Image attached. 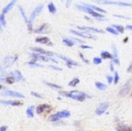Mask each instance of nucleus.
Masks as SVG:
<instances>
[{"label":"nucleus","instance_id":"obj_1","mask_svg":"<svg viewBox=\"0 0 132 131\" xmlns=\"http://www.w3.org/2000/svg\"><path fill=\"white\" fill-rule=\"evenodd\" d=\"M60 94L62 96H64L66 97H69L71 98L73 100H77V101H84L87 98H90V97L83 92H80L77 90H73V91H70V92H64V91H61L60 92Z\"/></svg>","mask_w":132,"mask_h":131},{"label":"nucleus","instance_id":"obj_2","mask_svg":"<svg viewBox=\"0 0 132 131\" xmlns=\"http://www.w3.org/2000/svg\"><path fill=\"white\" fill-rule=\"evenodd\" d=\"M76 7H77V9H79L80 11H83V12H85L90 14V15L95 17L96 19H97V18H104V15L101 13L94 10L93 8H91L84 5V4H82V5H77Z\"/></svg>","mask_w":132,"mask_h":131},{"label":"nucleus","instance_id":"obj_3","mask_svg":"<svg viewBox=\"0 0 132 131\" xmlns=\"http://www.w3.org/2000/svg\"><path fill=\"white\" fill-rule=\"evenodd\" d=\"M94 2L101 4V5H118L121 7H131L132 3H128V2H125L121 1H111V0H93Z\"/></svg>","mask_w":132,"mask_h":131},{"label":"nucleus","instance_id":"obj_4","mask_svg":"<svg viewBox=\"0 0 132 131\" xmlns=\"http://www.w3.org/2000/svg\"><path fill=\"white\" fill-rule=\"evenodd\" d=\"M43 8V5H39L36 6V7L35 8V9L32 11V12L31 13L30 17H29V22H28V23H27L29 30H32V22H33L34 19H35V18L36 17V15H38L42 12Z\"/></svg>","mask_w":132,"mask_h":131},{"label":"nucleus","instance_id":"obj_5","mask_svg":"<svg viewBox=\"0 0 132 131\" xmlns=\"http://www.w3.org/2000/svg\"><path fill=\"white\" fill-rule=\"evenodd\" d=\"M70 117V113L69 111L63 110V111H60L55 114L50 115L49 117V120L51 122H55V121H57L58 120H60V118H67Z\"/></svg>","mask_w":132,"mask_h":131},{"label":"nucleus","instance_id":"obj_6","mask_svg":"<svg viewBox=\"0 0 132 131\" xmlns=\"http://www.w3.org/2000/svg\"><path fill=\"white\" fill-rule=\"evenodd\" d=\"M132 87V79H129L126 83L122 86L121 90L119 92V95L121 97H125L128 94L129 91L131 90Z\"/></svg>","mask_w":132,"mask_h":131},{"label":"nucleus","instance_id":"obj_7","mask_svg":"<svg viewBox=\"0 0 132 131\" xmlns=\"http://www.w3.org/2000/svg\"><path fill=\"white\" fill-rule=\"evenodd\" d=\"M71 33H73V35L75 36H80L82 38H87V39H96L95 36H94L93 35H91L90 33L86 32V31H77V30H74V29H71L70 30Z\"/></svg>","mask_w":132,"mask_h":131},{"label":"nucleus","instance_id":"obj_8","mask_svg":"<svg viewBox=\"0 0 132 131\" xmlns=\"http://www.w3.org/2000/svg\"><path fill=\"white\" fill-rule=\"evenodd\" d=\"M17 59H18V56H8L5 57L4 59H3V66H4L5 68L9 67V66H12Z\"/></svg>","mask_w":132,"mask_h":131},{"label":"nucleus","instance_id":"obj_9","mask_svg":"<svg viewBox=\"0 0 132 131\" xmlns=\"http://www.w3.org/2000/svg\"><path fill=\"white\" fill-rule=\"evenodd\" d=\"M30 56L33 59V60H36V61H38V60L39 61H43V62L50 61V56H46V55H43V54H40V53H32L30 55Z\"/></svg>","mask_w":132,"mask_h":131},{"label":"nucleus","instance_id":"obj_10","mask_svg":"<svg viewBox=\"0 0 132 131\" xmlns=\"http://www.w3.org/2000/svg\"><path fill=\"white\" fill-rule=\"evenodd\" d=\"M2 96H5V97H16V98H24L23 94H22L21 93L15 92V91H12V90H5V91H2Z\"/></svg>","mask_w":132,"mask_h":131},{"label":"nucleus","instance_id":"obj_11","mask_svg":"<svg viewBox=\"0 0 132 131\" xmlns=\"http://www.w3.org/2000/svg\"><path fill=\"white\" fill-rule=\"evenodd\" d=\"M77 29L80 31H86V32H99V33H104V32L101 29L90 27V26H77Z\"/></svg>","mask_w":132,"mask_h":131},{"label":"nucleus","instance_id":"obj_12","mask_svg":"<svg viewBox=\"0 0 132 131\" xmlns=\"http://www.w3.org/2000/svg\"><path fill=\"white\" fill-rule=\"evenodd\" d=\"M108 107H109V103H101L100 106L96 110V114L98 115V116L102 115L104 113L106 112V110L108 109Z\"/></svg>","mask_w":132,"mask_h":131},{"label":"nucleus","instance_id":"obj_13","mask_svg":"<svg viewBox=\"0 0 132 131\" xmlns=\"http://www.w3.org/2000/svg\"><path fill=\"white\" fill-rule=\"evenodd\" d=\"M31 50H32L35 53H38L46 55V56H54V53H53L52 52L46 51V50H45V49H43L42 48H39V47H32Z\"/></svg>","mask_w":132,"mask_h":131},{"label":"nucleus","instance_id":"obj_14","mask_svg":"<svg viewBox=\"0 0 132 131\" xmlns=\"http://www.w3.org/2000/svg\"><path fill=\"white\" fill-rule=\"evenodd\" d=\"M34 32L39 33V34H44V33H49L50 32V26L48 24H43L39 28L34 30Z\"/></svg>","mask_w":132,"mask_h":131},{"label":"nucleus","instance_id":"obj_15","mask_svg":"<svg viewBox=\"0 0 132 131\" xmlns=\"http://www.w3.org/2000/svg\"><path fill=\"white\" fill-rule=\"evenodd\" d=\"M36 42L40 44H44L46 46H53L52 42H50V39L46 36H42V37H37L36 39Z\"/></svg>","mask_w":132,"mask_h":131},{"label":"nucleus","instance_id":"obj_16","mask_svg":"<svg viewBox=\"0 0 132 131\" xmlns=\"http://www.w3.org/2000/svg\"><path fill=\"white\" fill-rule=\"evenodd\" d=\"M46 110L50 111L51 110V107L49 106V105H46V104H41V105H39L36 107V113L38 114H41L43 112H45Z\"/></svg>","mask_w":132,"mask_h":131},{"label":"nucleus","instance_id":"obj_17","mask_svg":"<svg viewBox=\"0 0 132 131\" xmlns=\"http://www.w3.org/2000/svg\"><path fill=\"white\" fill-rule=\"evenodd\" d=\"M112 48H113V59H112V61L114 62V64H117V65H120V60H119V57H118V50H117V48L114 45L112 46Z\"/></svg>","mask_w":132,"mask_h":131},{"label":"nucleus","instance_id":"obj_18","mask_svg":"<svg viewBox=\"0 0 132 131\" xmlns=\"http://www.w3.org/2000/svg\"><path fill=\"white\" fill-rule=\"evenodd\" d=\"M15 79L11 73H9V75L5 76V78L1 77V82H5L8 84H12L15 83Z\"/></svg>","mask_w":132,"mask_h":131},{"label":"nucleus","instance_id":"obj_19","mask_svg":"<svg viewBox=\"0 0 132 131\" xmlns=\"http://www.w3.org/2000/svg\"><path fill=\"white\" fill-rule=\"evenodd\" d=\"M1 103L3 105H10V106H14V107H17V106H21L22 105V102L19 101H12V100H1Z\"/></svg>","mask_w":132,"mask_h":131},{"label":"nucleus","instance_id":"obj_20","mask_svg":"<svg viewBox=\"0 0 132 131\" xmlns=\"http://www.w3.org/2000/svg\"><path fill=\"white\" fill-rule=\"evenodd\" d=\"M16 1H17V0H12L7 5H5V6L3 8V9H2V13H4V14L8 13V12L12 8V7L15 5V4L16 3Z\"/></svg>","mask_w":132,"mask_h":131},{"label":"nucleus","instance_id":"obj_21","mask_svg":"<svg viewBox=\"0 0 132 131\" xmlns=\"http://www.w3.org/2000/svg\"><path fill=\"white\" fill-rule=\"evenodd\" d=\"M14 77H15V81H17V82H19V81H20V80H23V76H22V74L21 73V72L20 71H19V70H15L13 73H10Z\"/></svg>","mask_w":132,"mask_h":131},{"label":"nucleus","instance_id":"obj_22","mask_svg":"<svg viewBox=\"0 0 132 131\" xmlns=\"http://www.w3.org/2000/svg\"><path fill=\"white\" fill-rule=\"evenodd\" d=\"M83 4L88 6V7H90V8H93L94 10H95V11H97V12H98L100 13H106V11L104 9L100 8V7H97L96 5H90V4H86V3H83Z\"/></svg>","mask_w":132,"mask_h":131},{"label":"nucleus","instance_id":"obj_23","mask_svg":"<svg viewBox=\"0 0 132 131\" xmlns=\"http://www.w3.org/2000/svg\"><path fill=\"white\" fill-rule=\"evenodd\" d=\"M101 56L102 59H113V55H111L108 51H103V52H101Z\"/></svg>","mask_w":132,"mask_h":131},{"label":"nucleus","instance_id":"obj_24","mask_svg":"<svg viewBox=\"0 0 132 131\" xmlns=\"http://www.w3.org/2000/svg\"><path fill=\"white\" fill-rule=\"evenodd\" d=\"M116 130H117V131H131V128L128 125L121 124V125H118L117 127Z\"/></svg>","mask_w":132,"mask_h":131},{"label":"nucleus","instance_id":"obj_25","mask_svg":"<svg viewBox=\"0 0 132 131\" xmlns=\"http://www.w3.org/2000/svg\"><path fill=\"white\" fill-rule=\"evenodd\" d=\"M27 64H28L29 66H31L32 68H35V67H36V68H43V67H44V66H43V65H41V64L38 63L36 60L28 62V63H27Z\"/></svg>","mask_w":132,"mask_h":131},{"label":"nucleus","instance_id":"obj_26","mask_svg":"<svg viewBox=\"0 0 132 131\" xmlns=\"http://www.w3.org/2000/svg\"><path fill=\"white\" fill-rule=\"evenodd\" d=\"M63 43L67 46H69V47H72L73 46H74L76 43L73 41L72 39H63Z\"/></svg>","mask_w":132,"mask_h":131},{"label":"nucleus","instance_id":"obj_27","mask_svg":"<svg viewBox=\"0 0 132 131\" xmlns=\"http://www.w3.org/2000/svg\"><path fill=\"white\" fill-rule=\"evenodd\" d=\"M48 10H49V12L51 13V14H55L56 12V6L54 5V4L53 3V2H50L49 4H48Z\"/></svg>","mask_w":132,"mask_h":131},{"label":"nucleus","instance_id":"obj_28","mask_svg":"<svg viewBox=\"0 0 132 131\" xmlns=\"http://www.w3.org/2000/svg\"><path fill=\"white\" fill-rule=\"evenodd\" d=\"M33 110H34V106H30L27 108L26 110V114L29 117H33L34 113H33Z\"/></svg>","mask_w":132,"mask_h":131},{"label":"nucleus","instance_id":"obj_29","mask_svg":"<svg viewBox=\"0 0 132 131\" xmlns=\"http://www.w3.org/2000/svg\"><path fill=\"white\" fill-rule=\"evenodd\" d=\"M66 64H67V66L70 69H71L72 66H78V63H77V62H75V61H73V60H72V59H68L66 61Z\"/></svg>","mask_w":132,"mask_h":131},{"label":"nucleus","instance_id":"obj_30","mask_svg":"<svg viewBox=\"0 0 132 131\" xmlns=\"http://www.w3.org/2000/svg\"><path fill=\"white\" fill-rule=\"evenodd\" d=\"M95 86H96V87H97L98 90H104L107 89V86H106L104 83H101V82H96V83H95Z\"/></svg>","mask_w":132,"mask_h":131},{"label":"nucleus","instance_id":"obj_31","mask_svg":"<svg viewBox=\"0 0 132 131\" xmlns=\"http://www.w3.org/2000/svg\"><path fill=\"white\" fill-rule=\"evenodd\" d=\"M19 12H20V14H21V15L22 16V18H23L24 21H25L26 23H28V22H29V19H27V16H26V12H25L24 9L22 8V7L19 6Z\"/></svg>","mask_w":132,"mask_h":131},{"label":"nucleus","instance_id":"obj_32","mask_svg":"<svg viewBox=\"0 0 132 131\" xmlns=\"http://www.w3.org/2000/svg\"><path fill=\"white\" fill-rule=\"evenodd\" d=\"M44 83H45L46 86H50V87H51V88H53V89H58V90H60V89H61V86H60L56 85V84H55V83H49V82H46V81H44Z\"/></svg>","mask_w":132,"mask_h":131},{"label":"nucleus","instance_id":"obj_33","mask_svg":"<svg viewBox=\"0 0 132 131\" xmlns=\"http://www.w3.org/2000/svg\"><path fill=\"white\" fill-rule=\"evenodd\" d=\"M80 83V80L78 78H73L70 83H69V86H72V87H74L76 86L77 84H79Z\"/></svg>","mask_w":132,"mask_h":131},{"label":"nucleus","instance_id":"obj_34","mask_svg":"<svg viewBox=\"0 0 132 131\" xmlns=\"http://www.w3.org/2000/svg\"><path fill=\"white\" fill-rule=\"evenodd\" d=\"M112 27H114L120 33H123L125 31V28L121 25H112Z\"/></svg>","mask_w":132,"mask_h":131},{"label":"nucleus","instance_id":"obj_35","mask_svg":"<svg viewBox=\"0 0 132 131\" xmlns=\"http://www.w3.org/2000/svg\"><path fill=\"white\" fill-rule=\"evenodd\" d=\"M0 24H1V26H2V27L5 26V25H6V20H5L4 13H2L0 15Z\"/></svg>","mask_w":132,"mask_h":131},{"label":"nucleus","instance_id":"obj_36","mask_svg":"<svg viewBox=\"0 0 132 131\" xmlns=\"http://www.w3.org/2000/svg\"><path fill=\"white\" fill-rule=\"evenodd\" d=\"M106 30H107V32H110V33H111V34H113V35H118V32L114 28V27H108L107 29H106Z\"/></svg>","mask_w":132,"mask_h":131},{"label":"nucleus","instance_id":"obj_37","mask_svg":"<svg viewBox=\"0 0 132 131\" xmlns=\"http://www.w3.org/2000/svg\"><path fill=\"white\" fill-rule=\"evenodd\" d=\"M93 63L95 65H99L102 63V58L101 57H94L93 59Z\"/></svg>","mask_w":132,"mask_h":131},{"label":"nucleus","instance_id":"obj_38","mask_svg":"<svg viewBox=\"0 0 132 131\" xmlns=\"http://www.w3.org/2000/svg\"><path fill=\"white\" fill-rule=\"evenodd\" d=\"M119 80H120L119 74H118V72H115L114 73V84H118V83L119 82Z\"/></svg>","mask_w":132,"mask_h":131},{"label":"nucleus","instance_id":"obj_39","mask_svg":"<svg viewBox=\"0 0 132 131\" xmlns=\"http://www.w3.org/2000/svg\"><path fill=\"white\" fill-rule=\"evenodd\" d=\"M73 39V41L76 43V42H79V43H83V44H85V42L84 40H81L80 39H77V38H71Z\"/></svg>","mask_w":132,"mask_h":131},{"label":"nucleus","instance_id":"obj_40","mask_svg":"<svg viewBox=\"0 0 132 131\" xmlns=\"http://www.w3.org/2000/svg\"><path fill=\"white\" fill-rule=\"evenodd\" d=\"M79 56H80V59L84 62V63H89V61L84 57V54L82 53H79Z\"/></svg>","mask_w":132,"mask_h":131},{"label":"nucleus","instance_id":"obj_41","mask_svg":"<svg viewBox=\"0 0 132 131\" xmlns=\"http://www.w3.org/2000/svg\"><path fill=\"white\" fill-rule=\"evenodd\" d=\"M107 80H108V83L109 84H111L114 81V77L112 76H107Z\"/></svg>","mask_w":132,"mask_h":131},{"label":"nucleus","instance_id":"obj_42","mask_svg":"<svg viewBox=\"0 0 132 131\" xmlns=\"http://www.w3.org/2000/svg\"><path fill=\"white\" fill-rule=\"evenodd\" d=\"M31 94H32L33 97H37V98H39V99H42V98H43V97H42L39 93H36V92H31Z\"/></svg>","mask_w":132,"mask_h":131},{"label":"nucleus","instance_id":"obj_43","mask_svg":"<svg viewBox=\"0 0 132 131\" xmlns=\"http://www.w3.org/2000/svg\"><path fill=\"white\" fill-rule=\"evenodd\" d=\"M49 67L51 68V69H54V70H57V71H62V69H61L60 67L55 66H53V65H50Z\"/></svg>","mask_w":132,"mask_h":131},{"label":"nucleus","instance_id":"obj_44","mask_svg":"<svg viewBox=\"0 0 132 131\" xmlns=\"http://www.w3.org/2000/svg\"><path fill=\"white\" fill-rule=\"evenodd\" d=\"M80 48H81V49H92V47H91L90 46L84 45V44L81 45V46H80Z\"/></svg>","mask_w":132,"mask_h":131},{"label":"nucleus","instance_id":"obj_45","mask_svg":"<svg viewBox=\"0 0 132 131\" xmlns=\"http://www.w3.org/2000/svg\"><path fill=\"white\" fill-rule=\"evenodd\" d=\"M114 62L112 61V63H111V64H110V70L111 71V72H114Z\"/></svg>","mask_w":132,"mask_h":131},{"label":"nucleus","instance_id":"obj_46","mask_svg":"<svg viewBox=\"0 0 132 131\" xmlns=\"http://www.w3.org/2000/svg\"><path fill=\"white\" fill-rule=\"evenodd\" d=\"M72 1H73V0H67V2H66V6H67V8H69V7L70 6V5H71V3H72Z\"/></svg>","mask_w":132,"mask_h":131},{"label":"nucleus","instance_id":"obj_47","mask_svg":"<svg viewBox=\"0 0 132 131\" xmlns=\"http://www.w3.org/2000/svg\"><path fill=\"white\" fill-rule=\"evenodd\" d=\"M128 73H132V63L130 64V66H128V69H127Z\"/></svg>","mask_w":132,"mask_h":131},{"label":"nucleus","instance_id":"obj_48","mask_svg":"<svg viewBox=\"0 0 132 131\" xmlns=\"http://www.w3.org/2000/svg\"><path fill=\"white\" fill-rule=\"evenodd\" d=\"M115 17H118V18H122V19H127V17L126 16H125V15H114Z\"/></svg>","mask_w":132,"mask_h":131},{"label":"nucleus","instance_id":"obj_49","mask_svg":"<svg viewBox=\"0 0 132 131\" xmlns=\"http://www.w3.org/2000/svg\"><path fill=\"white\" fill-rule=\"evenodd\" d=\"M0 131H7V127H2L0 128Z\"/></svg>","mask_w":132,"mask_h":131},{"label":"nucleus","instance_id":"obj_50","mask_svg":"<svg viewBox=\"0 0 132 131\" xmlns=\"http://www.w3.org/2000/svg\"><path fill=\"white\" fill-rule=\"evenodd\" d=\"M126 29H130V30H132V25H128L126 26Z\"/></svg>","mask_w":132,"mask_h":131},{"label":"nucleus","instance_id":"obj_51","mask_svg":"<svg viewBox=\"0 0 132 131\" xmlns=\"http://www.w3.org/2000/svg\"><path fill=\"white\" fill-rule=\"evenodd\" d=\"M128 37H126V38L125 39V40H123V42L125 43V42H128Z\"/></svg>","mask_w":132,"mask_h":131},{"label":"nucleus","instance_id":"obj_52","mask_svg":"<svg viewBox=\"0 0 132 131\" xmlns=\"http://www.w3.org/2000/svg\"><path fill=\"white\" fill-rule=\"evenodd\" d=\"M131 96H132V93H131Z\"/></svg>","mask_w":132,"mask_h":131}]
</instances>
